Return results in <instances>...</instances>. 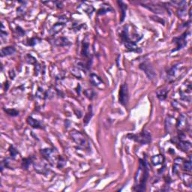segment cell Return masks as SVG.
Here are the masks:
<instances>
[{"instance_id":"cell-18","label":"cell","mask_w":192,"mask_h":192,"mask_svg":"<svg viewBox=\"0 0 192 192\" xmlns=\"http://www.w3.org/2000/svg\"><path fill=\"white\" fill-rule=\"evenodd\" d=\"M152 164L155 166H158L159 164H162L164 162V157L162 155H157L152 157L151 158Z\"/></svg>"},{"instance_id":"cell-31","label":"cell","mask_w":192,"mask_h":192,"mask_svg":"<svg viewBox=\"0 0 192 192\" xmlns=\"http://www.w3.org/2000/svg\"><path fill=\"white\" fill-rule=\"evenodd\" d=\"M36 38H32V39L29 40V43L28 44V45H29V46H34L35 44H36Z\"/></svg>"},{"instance_id":"cell-19","label":"cell","mask_w":192,"mask_h":192,"mask_svg":"<svg viewBox=\"0 0 192 192\" xmlns=\"http://www.w3.org/2000/svg\"><path fill=\"white\" fill-rule=\"evenodd\" d=\"M54 44L58 47H65L70 44L71 43L68 41V40L66 38L62 37L56 39V41H55Z\"/></svg>"},{"instance_id":"cell-16","label":"cell","mask_w":192,"mask_h":192,"mask_svg":"<svg viewBox=\"0 0 192 192\" xmlns=\"http://www.w3.org/2000/svg\"><path fill=\"white\" fill-rule=\"evenodd\" d=\"M16 53V49L14 47L12 46H8L2 49L1 50V56H10V55L14 54Z\"/></svg>"},{"instance_id":"cell-4","label":"cell","mask_w":192,"mask_h":192,"mask_svg":"<svg viewBox=\"0 0 192 192\" xmlns=\"http://www.w3.org/2000/svg\"><path fill=\"white\" fill-rule=\"evenodd\" d=\"M128 138L130 140H133L134 141L142 144V145H146L150 143L152 141V137L149 132L146 131H143L141 133L138 134H128Z\"/></svg>"},{"instance_id":"cell-11","label":"cell","mask_w":192,"mask_h":192,"mask_svg":"<svg viewBox=\"0 0 192 192\" xmlns=\"http://www.w3.org/2000/svg\"><path fill=\"white\" fill-rule=\"evenodd\" d=\"M33 166L34 169L37 173H41V174H46L48 172V168H47V164L45 162H41V161H33Z\"/></svg>"},{"instance_id":"cell-6","label":"cell","mask_w":192,"mask_h":192,"mask_svg":"<svg viewBox=\"0 0 192 192\" xmlns=\"http://www.w3.org/2000/svg\"><path fill=\"white\" fill-rule=\"evenodd\" d=\"M180 98L183 101H186L191 102V83H184L182 87L180 89Z\"/></svg>"},{"instance_id":"cell-1","label":"cell","mask_w":192,"mask_h":192,"mask_svg":"<svg viewBox=\"0 0 192 192\" xmlns=\"http://www.w3.org/2000/svg\"><path fill=\"white\" fill-rule=\"evenodd\" d=\"M149 176V168H148L146 159L140 160V166L135 176V185L134 189L137 191H144L146 190V182Z\"/></svg>"},{"instance_id":"cell-21","label":"cell","mask_w":192,"mask_h":192,"mask_svg":"<svg viewBox=\"0 0 192 192\" xmlns=\"http://www.w3.org/2000/svg\"><path fill=\"white\" fill-rule=\"evenodd\" d=\"M118 4L119 5V8L121 9V20H120V22H123L124 19L125 17V12H126V9H127V5H126L125 3L122 2H118Z\"/></svg>"},{"instance_id":"cell-3","label":"cell","mask_w":192,"mask_h":192,"mask_svg":"<svg viewBox=\"0 0 192 192\" xmlns=\"http://www.w3.org/2000/svg\"><path fill=\"white\" fill-rule=\"evenodd\" d=\"M71 139L74 140V142L79 146L80 148L83 149H89V143L88 141L87 138L85 135L82 134L81 132L77 131H72L70 133Z\"/></svg>"},{"instance_id":"cell-2","label":"cell","mask_w":192,"mask_h":192,"mask_svg":"<svg viewBox=\"0 0 192 192\" xmlns=\"http://www.w3.org/2000/svg\"><path fill=\"white\" fill-rule=\"evenodd\" d=\"M185 71V66L182 63H177L173 65L167 73V81L169 83H173L176 80L179 79V77L182 75Z\"/></svg>"},{"instance_id":"cell-26","label":"cell","mask_w":192,"mask_h":192,"mask_svg":"<svg viewBox=\"0 0 192 192\" xmlns=\"http://www.w3.org/2000/svg\"><path fill=\"white\" fill-rule=\"evenodd\" d=\"M33 162L32 158H25L23 160V162H22V167H23V169H28L29 164H31V162Z\"/></svg>"},{"instance_id":"cell-25","label":"cell","mask_w":192,"mask_h":192,"mask_svg":"<svg viewBox=\"0 0 192 192\" xmlns=\"http://www.w3.org/2000/svg\"><path fill=\"white\" fill-rule=\"evenodd\" d=\"M101 6H102L101 8L98 11V14H105V13L110 12V11L113 10L112 8H111L109 5L105 4V5H101Z\"/></svg>"},{"instance_id":"cell-15","label":"cell","mask_w":192,"mask_h":192,"mask_svg":"<svg viewBox=\"0 0 192 192\" xmlns=\"http://www.w3.org/2000/svg\"><path fill=\"white\" fill-rule=\"evenodd\" d=\"M27 122H28L29 125L32 126V128H35V129H44L43 125H42L41 122L35 119H33L31 116L27 118Z\"/></svg>"},{"instance_id":"cell-29","label":"cell","mask_w":192,"mask_h":192,"mask_svg":"<svg viewBox=\"0 0 192 192\" xmlns=\"http://www.w3.org/2000/svg\"><path fill=\"white\" fill-rule=\"evenodd\" d=\"M184 181L185 182V184L187 185L188 187H191V175H184Z\"/></svg>"},{"instance_id":"cell-8","label":"cell","mask_w":192,"mask_h":192,"mask_svg":"<svg viewBox=\"0 0 192 192\" xmlns=\"http://www.w3.org/2000/svg\"><path fill=\"white\" fill-rule=\"evenodd\" d=\"M188 37H189V32H186L182 34V35L180 36V37L175 38L174 39H173V41H174L176 44V49L172 50V52L179 50H180V49H182V47H185L186 44H187Z\"/></svg>"},{"instance_id":"cell-5","label":"cell","mask_w":192,"mask_h":192,"mask_svg":"<svg viewBox=\"0 0 192 192\" xmlns=\"http://www.w3.org/2000/svg\"><path fill=\"white\" fill-rule=\"evenodd\" d=\"M41 154L42 156H43V158L46 159L51 165H54V164L58 162L57 154H56V152L54 150V149H41Z\"/></svg>"},{"instance_id":"cell-22","label":"cell","mask_w":192,"mask_h":192,"mask_svg":"<svg viewBox=\"0 0 192 192\" xmlns=\"http://www.w3.org/2000/svg\"><path fill=\"white\" fill-rule=\"evenodd\" d=\"M173 118H171V117H167V119H166V126L165 129L166 131H167V133H171V129H173Z\"/></svg>"},{"instance_id":"cell-9","label":"cell","mask_w":192,"mask_h":192,"mask_svg":"<svg viewBox=\"0 0 192 192\" xmlns=\"http://www.w3.org/2000/svg\"><path fill=\"white\" fill-rule=\"evenodd\" d=\"M119 101L120 104L123 106L127 105L128 101H129V87L126 83L122 84L120 87Z\"/></svg>"},{"instance_id":"cell-23","label":"cell","mask_w":192,"mask_h":192,"mask_svg":"<svg viewBox=\"0 0 192 192\" xmlns=\"http://www.w3.org/2000/svg\"><path fill=\"white\" fill-rule=\"evenodd\" d=\"M89 45L88 43H86V42L83 41V49H82V54H83V56L85 57H88L89 55Z\"/></svg>"},{"instance_id":"cell-27","label":"cell","mask_w":192,"mask_h":192,"mask_svg":"<svg viewBox=\"0 0 192 192\" xmlns=\"http://www.w3.org/2000/svg\"><path fill=\"white\" fill-rule=\"evenodd\" d=\"M5 111L12 116H17L19 115V111L15 109H5Z\"/></svg>"},{"instance_id":"cell-24","label":"cell","mask_w":192,"mask_h":192,"mask_svg":"<svg viewBox=\"0 0 192 192\" xmlns=\"http://www.w3.org/2000/svg\"><path fill=\"white\" fill-rule=\"evenodd\" d=\"M191 161L190 159L189 161H186V162H184L183 164H182V170L185 171H188V172H191Z\"/></svg>"},{"instance_id":"cell-28","label":"cell","mask_w":192,"mask_h":192,"mask_svg":"<svg viewBox=\"0 0 192 192\" xmlns=\"http://www.w3.org/2000/svg\"><path fill=\"white\" fill-rule=\"evenodd\" d=\"M9 152H10V154L12 155V157L13 158H15L18 155V152L14 146H11L10 148H9Z\"/></svg>"},{"instance_id":"cell-7","label":"cell","mask_w":192,"mask_h":192,"mask_svg":"<svg viewBox=\"0 0 192 192\" xmlns=\"http://www.w3.org/2000/svg\"><path fill=\"white\" fill-rule=\"evenodd\" d=\"M190 128V124L188 122L187 116L185 114H181L179 117L178 120L176 122V129H178L179 131H182L184 132L185 131H188Z\"/></svg>"},{"instance_id":"cell-20","label":"cell","mask_w":192,"mask_h":192,"mask_svg":"<svg viewBox=\"0 0 192 192\" xmlns=\"http://www.w3.org/2000/svg\"><path fill=\"white\" fill-rule=\"evenodd\" d=\"M168 91L166 89H160L156 92L157 97L159 100L164 101L167 98Z\"/></svg>"},{"instance_id":"cell-30","label":"cell","mask_w":192,"mask_h":192,"mask_svg":"<svg viewBox=\"0 0 192 192\" xmlns=\"http://www.w3.org/2000/svg\"><path fill=\"white\" fill-rule=\"evenodd\" d=\"M85 95L87 96V97L89 99H92L93 96H94V92L92 90V89H87L85 91Z\"/></svg>"},{"instance_id":"cell-13","label":"cell","mask_w":192,"mask_h":192,"mask_svg":"<svg viewBox=\"0 0 192 192\" xmlns=\"http://www.w3.org/2000/svg\"><path fill=\"white\" fill-rule=\"evenodd\" d=\"M177 146L180 148L182 151L185 152H188L191 150V143L188 141H185V140H179V142L177 143Z\"/></svg>"},{"instance_id":"cell-14","label":"cell","mask_w":192,"mask_h":192,"mask_svg":"<svg viewBox=\"0 0 192 192\" xmlns=\"http://www.w3.org/2000/svg\"><path fill=\"white\" fill-rule=\"evenodd\" d=\"M90 82L93 86L97 87H101V86L104 84V82L101 79V77L94 74H92L90 75Z\"/></svg>"},{"instance_id":"cell-17","label":"cell","mask_w":192,"mask_h":192,"mask_svg":"<svg viewBox=\"0 0 192 192\" xmlns=\"http://www.w3.org/2000/svg\"><path fill=\"white\" fill-rule=\"evenodd\" d=\"M64 23H58L56 24H55L50 30V34L51 35H54L57 34L58 32H59L60 31L63 29L64 27Z\"/></svg>"},{"instance_id":"cell-10","label":"cell","mask_w":192,"mask_h":192,"mask_svg":"<svg viewBox=\"0 0 192 192\" xmlns=\"http://www.w3.org/2000/svg\"><path fill=\"white\" fill-rule=\"evenodd\" d=\"M140 68L145 72L146 76L149 77V80L155 79V77H156V73H155L154 68L152 66L151 64L147 63V62L140 64Z\"/></svg>"},{"instance_id":"cell-12","label":"cell","mask_w":192,"mask_h":192,"mask_svg":"<svg viewBox=\"0 0 192 192\" xmlns=\"http://www.w3.org/2000/svg\"><path fill=\"white\" fill-rule=\"evenodd\" d=\"M144 7L150 10L151 12L155 13V14H164L166 12V9L164 7L160 5L157 4H149V5H144Z\"/></svg>"}]
</instances>
